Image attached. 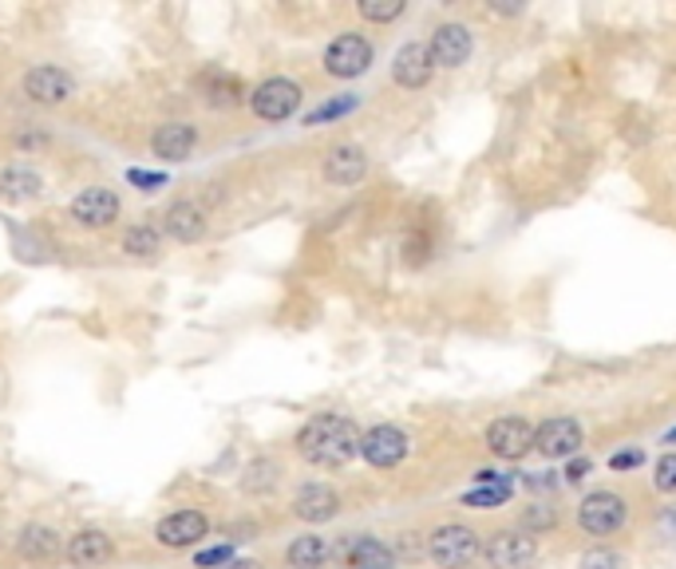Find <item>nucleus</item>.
Returning a JSON list of instances; mask_svg holds the SVG:
<instances>
[{
  "instance_id": "37",
  "label": "nucleus",
  "mask_w": 676,
  "mask_h": 569,
  "mask_svg": "<svg viewBox=\"0 0 676 569\" xmlns=\"http://www.w3.org/2000/svg\"><path fill=\"white\" fill-rule=\"evenodd\" d=\"M665 443H676V432H668V435H665Z\"/></svg>"
},
{
  "instance_id": "35",
  "label": "nucleus",
  "mask_w": 676,
  "mask_h": 569,
  "mask_svg": "<svg viewBox=\"0 0 676 569\" xmlns=\"http://www.w3.org/2000/svg\"><path fill=\"white\" fill-rule=\"evenodd\" d=\"M590 474V459H574L570 467H566V483H581Z\"/></svg>"
},
{
  "instance_id": "7",
  "label": "nucleus",
  "mask_w": 676,
  "mask_h": 569,
  "mask_svg": "<svg viewBox=\"0 0 676 569\" xmlns=\"http://www.w3.org/2000/svg\"><path fill=\"white\" fill-rule=\"evenodd\" d=\"M625 518H629V506L617 491H593V495L581 498L578 506V522L586 534H617L625 526Z\"/></svg>"
},
{
  "instance_id": "5",
  "label": "nucleus",
  "mask_w": 676,
  "mask_h": 569,
  "mask_svg": "<svg viewBox=\"0 0 676 569\" xmlns=\"http://www.w3.org/2000/svg\"><path fill=\"white\" fill-rule=\"evenodd\" d=\"M301 99H305L301 84H293L286 75H274V80H265V84L254 87L250 107H254V116L265 119V123H286L289 116H297Z\"/></svg>"
},
{
  "instance_id": "12",
  "label": "nucleus",
  "mask_w": 676,
  "mask_h": 569,
  "mask_svg": "<svg viewBox=\"0 0 676 569\" xmlns=\"http://www.w3.org/2000/svg\"><path fill=\"white\" fill-rule=\"evenodd\" d=\"M391 75H396V84L408 87V92H420V87L432 84L435 75V60H432V48L427 44H403L396 60H391Z\"/></svg>"
},
{
  "instance_id": "14",
  "label": "nucleus",
  "mask_w": 676,
  "mask_h": 569,
  "mask_svg": "<svg viewBox=\"0 0 676 569\" xmlns=\"http://www.w3.org/2000/svg\"><path fill=\"white\" fill-rule=\"evenodd\" d=\"M64 554L75 569H96V566H107V561L116 558V542H111L104 530H80V534L68 537Z\"/></svg>"
},
{
  "instance_id": "33",
  "label": "nucleus",
  "mask_w": 676,
  "mask_h": 569,
  "mask_svg": "<svg viewBox=\"0 0 676 569\" xmlns=\"http://www.w3.org/2000/svg\"><path fill=\"white\" fill-rule=\"evenodd\" d=\"M581 569H621V558L609 554V549H593V554L581 558Z\"/></svg>"
},
{
  "instance_id": "29",
  "label": "nucleus",
  "mask_w": 676,
  "mask_h": 569,
  "mask_svg": "<svg viewBox=\"0 0 676 569\" xmlns=\"http://www.w3.org/2000/svg\"><path fill=\"white\" fill-rule=\"evenodd\" d=\"M653 483L656 491H665V495H676V451L661 455L653 467Z\"/></svg>"
},
{
  "instance_id": "3",
  "label": "nucleus",
  "mask_w": 676,
  "mask_h": 569,
  "mask_svg": "<svg viewBox=\"0 0 676 569\" xmlns=\"http://www.w3.org/2000/svg\"><path fill=\"white\" fill-rule=\"evenodd\" d=\"M376 60V48H372L369 36H360V32H345L337 40L325 48V72L333 80H357L364 75Z\"/></svg>"
},
{
  "instance_id": "15",
  "label": "nucleus",
  "mask_w": 676,
  "mask_h": 569,
  "mask_svg": "<svg viewBox=\"0 0 676 569\" xmlns=\"http://www.w3.org/2000/svg\"><path fill=\"white\" fill-rule=\"evenodd\" d=\"M364 174H369V155L357 143H337L325 155V179L333 186H357Z\"/></svg>"
},
{
  "instance_id": "36",
  "label": "nucleus",
  "mask_w": 676,
  "mask_h": 569,
  "mask_svg": "<svg viewBox=\"0 0 676 569\" xmlns=\"http://www.w3.org/2000/svg\"><path fill=\"white\" fill-rule=\"evenodd\" d=\"M222 569H262L257 561H230V566H222Z\"/></svg>"
},
{
  "instance_id": "2",
  "label": "nucleus",
  "mask_w": 676,
  "mask_h": 569,
  "mask_svg": "<svg viewBox=\"0 0 676 569\" xmlns=\"http://www.w3.org/2000/svg\"><path fill=\"white\" fill-rule=\"evenodd\" d=\"M427 554L439 569H467L475 558H483V542L471 526L463 522H451V526H439L427 542Z\"/></svg>"
},
{
  "instance_id": "17",
  "label": "nucleus",
  "mask_w": 676,
  "mask_h": 569,
  "mask_svg": "<svg viewBox=\"0 0 676 569\" xmlns=\"http://www.w3.org/2000/svg\"><path fill=\"white\" fill-rule=\"evenodd\" d=\"M427 48H432L435 68H459L471 56V32H467V24H439Z\"/></svg>"
},
{
  "instance_id": "24",
  "label": "nucleus",
  "mask_w": 676,
  "mask_h": 569,
  "mask_svg": "<svg viewBox=\"0 0 676 569\" xmlns=\"http://www.w3.org/2000/svg\"><path fill=\"white\" fill-rule=\"evenodd\" d=\"M198 87H202V95H206V104L210 107H233V104H242V95H245L242 80L230 75V72H202Z\"/></svg>"
},
{
  "instance_id": "19",
  "label": "nucleus",
  "mask_w": 676,
  "mask_h": 569,
  "mask_svg": "<svg viewBox=\"0 0 676 569\" xmlns=\"http://www.w3.org/2000/svg\"><path fill=\"white\" fill-rule=\"evenodd\" d=\"M194 143H198V126L194 123H162L155 135H150V150L162 162H182L191 155Z\"/></svg>"
},
{
  "instance_id": "28",
  "label": "nucleus",
  "mask_w": 676,
  "mask_h": 569,
  "mask_svg": "<svg viewBox=\"0 0 676 569\" xmlns=\"http://www.w3.org/2000/svg\"><path fill=\"white\" fill-rule=\"evenodd\" d=\"M403 12H408V4L403 0H360V16L372 24H391L400 21Z\"/></svg>"
},
{
  "instance_id": "1",
  "label": "nucleus",
  "mask_w": 676,
  "mask_h": 569,
  "mask_svg": "<svg viewBox=\"0 0 676 569\" xmlns=\"http://www.w3.org/2000/svg\"><path fill=\"white\" fill-rule=\"evenodd\" d=\"M297 451L301 459L313 467H345L360 455V427L349 415H337V411H321L313 420L297 432Z\"/></svg>"
},
{
  "instance_id": "11",
  "label": "nucleus",
  "mask_w": 676,
  "mask_h": 569,
  "mask_svg": "<svg viewBox=\"0 0 676 569\" xmlns=\"http://www.w3.org/2000/svg\"><path fill=\"white\" fill-rule=\"evenodd\" d=\"M72 218L87 230H104L119 218V194L107 186H87L72 198Z\"/></svg>"
},
{
  "instance_id": "13",
  "label": "nucleus",
  "mask_w": 676,
  "mask_h": 569,
  "mask_svg": "<svg viewBox=\"0 0 676 569\" xmlns=\"http://www.w3.org/2000/svg\"><path fill=\"white\" fill-rule=\"evenodd\" d=\"M206 530H210V522H206L202 510H174V514H167L159 522L155 537H159L167 549H186V546H194V542H202Z\"/></svg>"
},
{
  "instance_id": "22",
  "label": "nucleus",
  "mask_w": 676,
  "mask_h": 569,
  "mask_svg": "<svg viewBox=\"0 0 676 569\" xmlns=\"http://www.w3.org/2000/svg\"><path fill=\"white\" fill-rule=\"evenodd\" d=\"M16 549H21L28 561H52L60 558L68 546H60V534L48 526H24L21 537H16Z\"/></svg>"
},
{
  "instance_id": "9",
  "label": "nucleus",
  "mask_w": 676,
  "mask_h": 569,
  "mask_svg": "<svg viewBox=\"0 0 676 569\" xmlns=\"http://www.w3.org/2000/svg\"><path fill=\"white\" fill-rule=\"evenodd\" d=\"M581 423L570 420V415H554V420H546L534 432V451L546 455V459H570V455L581 451Z\"/></svg>"
},
{
  "instance_id": "27",
  "label": "nucleus",
  "mask_w": 676,
  "mask_h": 569,
  "mask_svg": "<svg viewBox=\"0 0 676 569\" xmlns=\"http://www.w3.org/2000/svg\"><path fill=\"white\" fill-rule=\"evenodd\" d=\"M510 495H515V486H475V491L463 495V506H471V510H495V506L510 503Z\"/></svg>"
},
{
  "instance_id": "32",
  "label": "nucleus",
  "mask_w": 676,
  "mask_h": 569,
  "mask_svg": "<svg viewBox=\"0 0 676 569\" xmlns=\"http://www.w3.org/2000/svg\"><path fill=\"white\" fill-rule=\"evenodd\" d=\"M558 522V510L554 506H530L527 514H522V526H534V530H546Z\"/></svg>"
},
{
  "instance_id": "6",
  "label": "nucleus",
  "mask_w": 676,
  "mask_h": 569,
  "mask_svg": "<svg viewBox=\"0 0 676 569\" xmlns=\"http://www.w3.org/2000/svg\"><path fill=\"white\" fill-rule=\"evenodd\" d=\"M534 423L527 415H503L486 427V451L495 455V459H507V463H518L522 455L534 451Z\"/></svg>"
},
{
  "instance_id": "25",
  "label": "nucleus",
  "mask_w": 676,
  "mask_h": 569,
  "mask_svg": "<svg viewBox=\"0 0 676 569\" xmlns=\"http://www.w3.org/2000/svg\"><path fill=\"white\" fill-rule=\"evenodd\" d=\"M159 245H162V230L155 221H135V226H128V233H123V250H128L131 257H155Z\"/></svg>"
},
{
  "instance_id": "26",
  "label": "nucleus",
  "mask_w": 676,
  "mask_h": 569,
  "mask_svg": "<svg viewBox=\"0 0 676 569\" xmlns=\"http://www.w3.org/2000/svg\"><path fill=\"white\" fill-rule=\"evenodd\" d=\"M360 107V95H352V92H345V95H337V99H325L321 107H313L305 116V126H321V123H333V119H345V116H352Z\"/></svg>"
},
{
  "instance_id": "30",
  "label": "nucleus",
  "mask_w": 676,
  "mask_h": 569,
  "mask_svg": "<svg viewBox=\"0 0 676 569\" xmlns=\"http://www.w3.org/2000/svg\"><path fill=\"white\" fill-rule=\"evenodd\" d=\"M128 182L131 186H138V190H159V186H167V174L162 170H138V167H131L128 170Z\"/></svg>"
},
{
  "instance_id": "23",
  "label": "nucleus",
  "mask_w": 676,
  "mask_h": 569,
  "mask_svg": "<svg viewBox=\"0 0 676 569\" xmlns=\"http://www.w3.org/2000/svg\"><path fill=\"white\" fill-rule=\"evenodd\" d=\"M44 194V179L28 167L0 170V198L4 202H33Z\"/></svg>"
},
{
  "instance_id": "31",
  "label": "nucleus",
  "mask_w": 676,
  "mask_h": 569,
  "mask_svg": "<svg viewBox=\"0 0 676 569\" xmlns=\"http://www.w3.org/2000/svg\"><path fill=\"white\" fill-rule=\"evenodd\" d=\"M233 561V546H210V549H202L198 558H194V566L198 569H222V566H230Z\"/></svg>"
},
{
  "instance_id": "21",
  "label": "nucleus",
  "mask_w": 676,
  "mask_h": 569,
  "mask_svg": "<svg viewBox=\"0 0 676 569\" xmlns=\"http://www.w3.org/2000/svg\"><path fill=\"white\" fill-rule=\"evenodd\" d=\"M328 558H333V546H328V537H321V534L293 537V542H289V549H286L289 569H321Z\"/></svg>"
},
{
  "instance_id": "34",
  "label": "nucleus",
  "mask_w": 676,
  "mask_h": 569,
  "mask_svg": "<svg viewBox=\"0 0 676 569\" xmlns=\"http://www.w3.org/2000/svg\"><path fill=\"white\" fill-rule=\"evenodd\" d=\"M613 471H633V467H644V451H621L609 459Z\"/></svg>"
},
{
  "instance_id": "4",
  "label": "nucleus",
  "mask_w": 676,
  "mask_h": 569,
  "mask_svg": "<svg viewBox=\"0 0 676 569\" xmlns=\"http://www.w3.org/2000/svg\"><path fill=\"white\" fill-rule=\"evenodd\" d=\"M483 561L491 569H530L539 561V542L527 530H498L483 542Z\"/></svg>"
},
{
  "instance_id": "16",
  "label": "nucleus",
  "mask_w": 676,
  "mask_h": 569,
  "mask_svg": "<svg viewBox=\"0 0 676 569\" xmlns=\"http://www.w3.org/2000/svg\"><path fill=\"white\" fill-rule=\"evenodd\" d=\"M340 558H345L349 569H396V549L372 534L349 537V542L340 546Z\"/></svg>"
},
{
  "instance_id": "18",
  "label": "nucleus",
  "mask_w": 676,
  "mask_h": 569,
  "mask_svg": "<svg viewBox=\"0 0 676 569\" xmlns=\"http://www.w3.org/2000/svg\"><path fill=\"white\" fill-rule=\"evenodd\" d=\"M337 510H340L337 491L325 483L301 486L293 498V514L301 518V522H313V526H317V522H328V518H337Z\"/></svg>"
},
{
  "instance_id": "20",
  "label": "nucleus",
  "mask_w": 676,
  "mask_h": 569,
  "mask_svg": "<svg viewBox=\"0 0 676 569\" xmlns=\"http://www.w3.org/2000/svg\"><path fill=\"white\" fill-rule=\"evenodd\" d=\"M162 230H167L174 242L191 245V242H198L202 233H206V214H202L198 202L182 198V202H174V206L167 210V218H162Z\"/></svg>"
},
{
  "instance_id": "10",
  "label": "nucleus",
  "mask_w": 676,
  "mask_h": 569,
  "mask_svg": "<svg viewBox=\"0 0 676 569\" xmlns=\"http://www.w3.org/2000/svg\"><path fill=\"white\" fill-rule=\"evenodd\" d=\"M24 95L40 107H56V104H68L75 95V80L64 72V68H52V63H40L33 72L24 75Z\"/></svg>"
},
{
  "instance_id": "8",
  "label": "nucleus",
  "mask_w": 676,
  "mask_h": 569,
  "mask_svg": "<svg viewBox=\"0 0 676 569\" xmlns=\"http://www.w3.org/2000/svg\"><path fill=\"white\" fill-rule=\"evenodd\" d=\"M360 455H364L372 467L391 471V467H400L403 455H408V435H403L400 427H391V423H381V427H372V432L360 435Z\"/></svg>"
}]
</instances>
